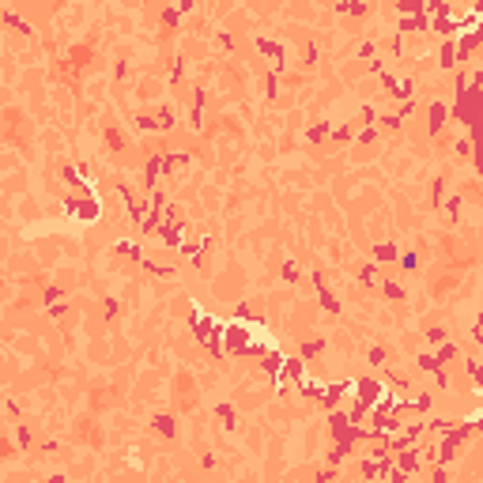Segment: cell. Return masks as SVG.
I'll list each match as a JSON object with an SVG mask.
<instances>
[{"label": "cell", "mask_w": 483, "mask_h": 483, "mask_svg": "<svg viewBox=\"0 0 483 483\" xmlns=\"http://www.w3.org/2000/svg\"><path fill=\"white\" fill-rule=\"evenodd\" d=\"M264 370H268V374H276V370H279V355H268V359H264Z\"/></svg>", "instance_id": "obj_1"}]
</instances>
